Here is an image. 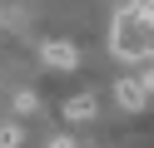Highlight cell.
Returning a JSON list of instances; mask_svg holds the SVG:
<instances>
[{"label":"cell","instance_id":"6da1fadb","mask_svg":"<svg viewBox=\"0 0 154 148\" xmlns=\"http://www.w3.org/2000/svg\"><path fill=\"white\" fill-rule=\"evenodd\" d=\"M40 59H45V69H60V74L80 69V54H75L70 39H45V45H40Z\"/></svg>","mask_w":154,"mask_h":148},{"label":"cell","instance_id":"7a4b0ae2","mask_svg":"<svg viewBox=\"0 0 154 148\" xmlns=\"http://www.w3.org/2000/svg\"><path fill=\"white\" fill-rule=\"evenodd\" d=\"M114 99H119L124 109H144L149 104V89H144L139 79H119V84H114Z\"/></svg>","mask_w":154,"mask_h":148},{"label":"cell","instance_id":"3957f363","mask_svg":"<svg viewBox=\"0 0 154 148\" xmlns=\"http://www.w3.org/2000/svg\"><path fill=\"white\" fill-rule=\"evenodd\" d=\"M94 94H70L65 99V118H75V123H85V118H94Z\"/></svg>","mask_w":154,"mask_h":148},{"label":"cell","instance_id":"277c9868","mask_svg":"<svg viewBox=\"0 0 154 148\" xmlns=\"http://www.w3.org/2000/svg\"><path fill=\"white\" fill-rule=\"evenodd\" d=\"M25 143V128L20 123H0V148H20Z\"/></svg>","mask_w":154,"mask_h":148},{"label":"cell","instance_id":"5b68a950","mask_svg":"<svg viewBox=\"0 0 154 148\" xmlns=\"http://www.w3.org/2000/svg\"><path fill=\"white\" fill-rule=\"evenodd\" d=\"M35 109H40V99H35L30 89H25V94H15V114H20V118H30Z\"/></svg>","mask_w":154,"mask_h":148},{"label":"cell","instance_id":"8992f818","mask_svg":"<svg viewBox=\"0 0 154 148\" xmlns=\"http://www.w3.org/2000/svg\"><path fill=\"white\" fill-rule=\"evenodd\" d=\"M45 148H75V138H65V133H55V138H50V143H45Z\"/></svg>","mask_w":154,"mask_h":148}]
</instances>
